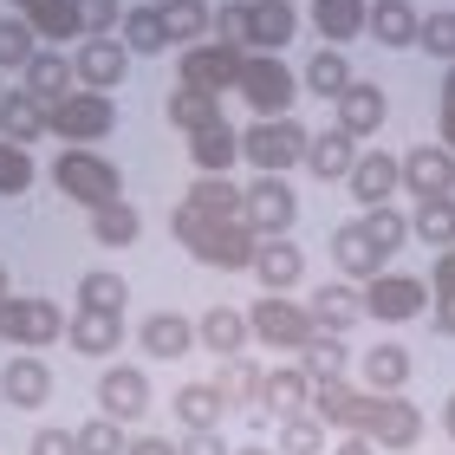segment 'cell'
Instances as JSON below:
<instances>
[{"label":"cell","instance_id":"6da1fadb","mask_svg":"<svg viewBox=\"0 0 455 455\" xmlns=\"http://www.w3.org/2000/svg\"><path fill=\"white\" fill-rule=\"evenodd\" d=\"M170 228L202 267H215V274H247V267H254L260 241H254V228L241 221V189L228 176H196L189 189H182Z\"/></svg>","mask_w":455,"mask_h":455},{"label":"cell","instance_id":"7a4b0ae2","mask_svg":"<svg viewBox=\"0 0 455 455\" xmlns=\"http://www.w3.org/2000/svg\"><path fill=\"white\" fill-rule=\"evenodd\" d=\"M313 417L325 429H345V436H364L371 449H390V455H403V449H417L423 443V410L410 403V397H371V390L358 384H319L313 390Z\"/></svg>","mask_w":455,"mask_h":455},{"label":"cell","instance_id":"3957f363","mask_svg":"<svg viewBox=\"0 0 455 455\" xmlns=\"http://www.w3.org/2000/svg\"><path fill=\"white\" fill-rule=\"evenodd\" d=\"M306 143H313V131L299 117H254L241 131V156L254 163V176H286L306 170Z\"/></svg>","mask_w":455,"mask_h":455},{"label":"cell","instance_id":"277c9868","mask_svg":"<svg viewBox=\"0 0 455 455\" xmlns=\"http://www.w3.org/2000/svg\"><path fill=\"white\" fill-rule=\"evenodd\" d=\"M111 131H117L111 92H85V85H78L72 98H59V105L46 111V137H59L66 150H98Z\"/></svg>","mask_w":455,"mask_h":455},{"label":"cell","instance_id":"5b68a950","mask_svg":"<svg viewBox=\"0 0 455 455\" xmlns=\"http://www.w3.org/2000/svg\"><path fill=\"white\" fill-rule=\"evenodd\" d=\"M52 189L78 202V209H105V202H117V163L105 150H59L52 156Z\"/></svg>","mask_w":455,"mask_h":455},{"label":"cell","instance_id":"8992f818","mask_svg":"<svg viewBox=\"0 0 455 455\" xmlns=\"http://www.w3.org/2000/svg\"><path fill=\"white\" fill-rule=\"evenodd\" d=\"M66 313H59V299L46 293H7L0 299V339H7L13 351H46L66 339Z\"/></svg>","mask_w":455,"mask_h":455},{"label":"cell","instance_id":"52a82bcc","mask_svg":"<svg viewBox=\"0 0 455 455\" xmlns=\"http://www.w3.org/2000/svg\"><path fill=\"white\" fill-rule=\"evenodd\" d=\"M235 92L247 98V111H254V117H293L299 78L286 72V59H280V52H247V59H241Z\"/></svg>","mask_w":455,"mask_h":455},{"label":"cell","instance_id":"ba28073f","mask_svg":"<svg viewBox=\"0 0 455 455\" xmlns=\"http://www.w3.org/2000/svg\"><path fill=\"white\" fill-rule=\"evenodd\" d=\"M247 332H254L267 351H299L319 339V325H313V313H306V306H293L286 293H260L254 306H247Z\"/></svg>","mask_w":455,"mask_h":455},{"label":"cell","instance_id":"9c48e42d","mask_svg":"<svg viewBox=\"0 0 455 455\" xmlns=\"http://www.w3.org/2000/svg\"><path fill=\"white\" fill-rule=\"evenodd\" d=\"M241 221L254 228V241H286L299 221V196L286 176H254L241 189Z\"/></svg>","mask_w":455,"mask_h":455},{"label":"cell","instance_id":"30bf717a","mask_svg":"<svg viewBox=\"0 0 455 455\" xmlns=\"http://www.w3.org/2000/svg\"><path fill=\"white\" fill-rule=\"evenodd\" d=\"M358 293H364V319H378V325H410V319L429 313V280H417V274H390L384 267Z\"/></svg>","mask_w":455,"mask_h":455},{"label":"cell","instance_id":"8fae6325","mask_svg":"<svg viewBox=\"0 0 455 455\" xmlns=\"http://www.w3.org/2000/svg\"><path fill=\"white\" fill-rule=\"evenodd\" d=\"M241 59H247V52L221 46V39H196V46H182V52H176V85L221 98V92H235V78H241Z\"/></svg>","mask_w":455,"mask_h":455},{"label":"cell","instance_id":"7c38bea8","mask_svg":"<svg viewBox=\"0 0 455 455\" xmlns=\"http://www.w3.org/2000/svg\"><path fill=\"white\" fill-rule=\"evenodd\" d=\"M384 117H390V98H384V85H371V78H351V85L332 98V124H339L351 143L378 137V131H384Z\"/></svg>","mask_w":455,"mask_h":455},{"label":"cell","instance_id":"4fadbf2b","mask_svg":"<svg viewBox=\"0 0 455 455\" xmlns=\"http://www.w3.org/2000/svg\"><path fill=\"white\" fill-rule=\"evenodd\" d=\"M124 72H131L124 39H78V46H72V78H78L85 92H117Z\"/></svg>","mask_w":455,"mask_h":455},{"label":"cell","instance_id":"5bb4252c","mask_svg":"<svg viewBox=\"0 0 455 455\" xmlns=\"http://www.w3.org/2000/svg\"><path fill=\"white\" fill-rule=\"evenodd\" d=\"M351 196L364 202V209H384L390 196L403 189V156H390V150H358V163H351Z\"/></svg>","mask_w":455,"mask_h":455},{"label":"cell","instance_id":"9a60e30c","mask_svg":"<svg viewBox=\"0 0 455 455\" xmlns=\"http://www.w3.org/2000/svg\"><path fill=\"white\" fill-rule=\"evenodd\" d=\"M403 189L417 202H436V196H455V156L443 143H417V150L403 156Z\"/></svg>","mask_w":455,"mask_h":455},{"label":"cell","instance_id":"2e32d148","mask_svg":"<svg viewBox=\"0 0 455 455\" xmlns=\"http://www.w3.org/2000/svg\"><path fill=\"white\" fill-rule=\"evenodd\" d=\"M0 397H7L13 410H39L52 397V371L39 351H13L7 364H0Z\"/></svg>","mask_w":455,"mask_h":455},{"label":"cell","instance_id":"e0dca14e","mask_svg":"<svg viewBox=\"0 0 455 455\" xmlns=\"http://www.w3.org/2000/svg\"><path fill=\"white\" fill-rule=\"evenodd\" d=\"M143 410H150V378L131 364H117L98 378V417H111V423H137Z\"/></svg>","mask_w":455,"mask_h":455},{"label":"cell","instance_id":"ac0fdd59","mask_svg":"<svg viewBox=\"0 0 455 455\" xmlns=\"http://www.w3.org/2000/svg\"><path fill=\"white\" fill-rule=\"evenodd\" d=\"M20 92L27 98H39V105H59V98H72L78 92V78H72V52H59V46H39L33 52V66L20 72Z\"/></svg>","mask_w":455,"mask_h":455},{"label":"cell","instance_id":"d6986e66","mask_svg":"<svg viewBox=\"0 0 455 455\" xmlns=\"http://www.w3.org/2000/svg\"><path fill=\"white\" fill-rule=\"evenodd\" d=\"M260 410L274 423L313 410V378H306V364H274V371H267V378H260Z\"/></svg>","mask_w":455,"mask_h":455},{"label":"cell","instance_id":"ffe728a7","mask_svg":"<svg viewBox=\"0 0 455 455\" xmlns=\"http://www.w3.org/2000/svg\"><path fill=\"white\" fill-rule=\"evenodd\" d=\"M410 351L397 339H384V345H371L364 351V364H358V390H371V397H403V384H410Z\"/></svg>","mask_w":455,"mask_h":455},{"label":"cell","instance_id":"44dd1931","mask_svg":"<svg viewBox=\"0 0 455 455\" xmlns=\"http://www.w3.org/2000/svg\"><path fill=\"white\" fill-rule=\"evenodd\" d=\"M306 313H313V325H319V332H332V339H345L351 325L364 319V293H358V286H351V280H325L319 293L306 299Z\"/></svg>","mask_w":455,"mask_h":455},{"label":"cell","instance_id":"7402d4cb","mask_svg":"<svg viewBox=\"0 0 455 455\" xmlns=\"http://www.w3.org/2000/svg\"><path fill=\"white\" fill-rule=\"evenodd\" d=\"M247 274L260 280V293H286V286H299V280H306V254H299V241H293V235H286V241H260Z\"/></svg>","mask_w":455,"mask_h":455},{"label":"cell","instance_id":"603a6c76","mask_svg":"<svg viewBox=\"0 0 455 455\" xmlns=\"http://www.w3.org/2000/svg\"><path fill=\"white\" fill-rule=\"evenodd\" d=\"M332 260H339V274H345L351 286H364V280H378V274H384V254H378V241L364 235V221L332 228Z\"/></svg>","mask_w":455,"mask_h":455},{"label":"cell","instance_id":"cb8c5ba5","mask_svg":"<svg viewBox=\"0 0 455 455\" xmlns=\"http://www.w3.org/2000/svg\"><path fill=\"white\" fill-rule=\"evenodd\" d=\"M299 33V13L286 0H247V52H286Z\"/></svg>","mask_w":455,"mask_h":455},{"label":"cell","instance_id":"d4e9b609","mask_svg":"<svg viewBox=\"0 0 455 455\" xmlns=\"http://www.w3.org/2000/svg\"><path fill=\"white\" fill-rule=\"evenodd\" d=\"M20 20L33 27V39H39V46H59V52H66L72 39H85V20H78V0H33V7L20 13Z\"/></svg>","mask_w":455,"mask_h":455},{"label":"cell","instance_id":"484cf974","mask_svg":"<svg viewBox=\"0 0 455 455\" xmlns=\"http://www.w3.org/2000/svg\"><path fill=\"white\" fill-rule=\"evenodd\" d=\"M196 345H209L215 358H241V351L254 345V332H247V313H235V306H209V313L196 319Z\"/></svg>","mask_w":455,"mask_h":455},{"label":"cell","instance_id":"4316f807","mask_svg":"<svg viewBox=\"0 0 455 455\" xmlns=\"http://www.w3.org/2000/svg\"><path fill=\"white\" fill-rule=\"evenodd\" d=\"M137 345H143V358H163V364H170V358H182V351L196 345V325L163 306V313H150V319L137 325Z\"/></svg>","mask_w":455,"mask_h":455},{"label":"cell","instance_id":"83f0119b","mask_svg":"<svg viewBox=\"0 0 455 455\" xmlns=\"http://www.w3.org/2000/svg\"><path fill=\"white\" fill-rule=\"evenodd\" d=\"M351 163H358V143H351L339 124H332V131H313V143H306V170H313L319 182H345Z\"/></svg>","mask_w":455,"mask_h":455},{"label":"cell","instance_id":"f1b7e54d","mask_svg":"<svg viewBox=\"0 0 455 455\" xmlns=\"http://www.w3.org/2000/svg\"><path fill=\"white\" fill-rule=\"evenodd\" d=\"M417 27H423L417 0H371V20H364L371 39H384V46H417Z\"/></svg>","mask_w":455,"mask_h":455},{"label":"cell","instance_id":"f546056e","mask_svg":"<svg viewBox=\"0 0 455 455\" xmlns=\"http://www.w3.org/2000/svg\"><path fill=\"white\" fill-rule=\"evenodd\" d=\"M371 20V0H313V27L325 46H351Z\"/></svg>","mask_w":455,"mask_h":455},{"label":"cell","instance_id":"4dcf8cb0","mask_svg":"<svg viewBox=\"0 0 455 455\" xmlns=\"http://www.w3.org/2000/svg\"><path fill=\"white\" fill-rule=\"evenodd\" d=\"M235 156H241V131H228V124H209V131L189 137L196 176H228V170H235Z\"/></svg>","mask_w":455,"mask_h":455},{"label":"cell","instance_id":"1f68e13d","mask_svg":"<svg viewBox=\"0 0 455 455\" xmlns=\"http://www.w3.org/2000/svg\"><path fill=\"white\" fill-rule=\"evenodd\" d=\"M124 52H163L170 46V27H163V0H137V7H124Z\"/></svg>","mask_w":455,"mask_h":455},{"label":"cell","instance_id":"d6a6232c","mask_svg":"<svg viewBox=\"0 0 455 455\" xmlns=\"http://www.w3.org/2000/svg\"><path fill=\"white\" fill-rule=\"evenodd\" d=\"M0 137L20 143V150H33V143L46 137V105L27 98V92H7V98H0Z\"/></svg>","mask_w":455,"mask_h":455},{"label":"cell","instance_id":"836d02e7","mask_svg":"<svg viewBox=\"0 0 455 455\" xmlns=\"http://www.w3.org/2000/svg\"><path fill=\"white\" fill-rule=\"evenodd\" d=\"M66 345L78 351V358H111V351L124 345V319H111V313H78L66 325Z\"/></svg>","mask_w":455,"mask_h":455},{"label":"cell","instance_id":"e575fe53","mask_svg":"<svg viewBox=\"0 0 455 455\" xmlns=\"http://www.w3.org/2000/svg\"><path fill=\"white\" fill-rule=\"evenodd\" d=\"M176 423H182V436H189V429H221L228 423V397L215 384H182L176 390Z\"/></svg>","mask_w":455,"mask_h":455},{"label":"cell","instance_id":"d590c367","mask_svg":"<svg viewBox=\"0 0 455 455\" xmlns=\"http://www.w3.org/2000/svg\"><path fill=\"white\" fill-rule=\"evenodd\" d=\"M124 306H131V286H124V274H111V267L78 274V313H111V319H124Z\"/></svg>","mask_w":455,"mask_h":455},{"label":"cell","instance_id":"8d00e7d4","mask_svg":"<svg viewBox=\"0 0 455 455\" xmlns=\"http://www.w3.org/2000/svg\"><path fill=\"white\" fill-rule=\"evenodd\" d=\"M260 378H267V371L241 351V358H221V378H209V384L228 397V410H241V417H247V410L260 403Z\"/></svg>","mask_w":455,"mask_h":455},{"label":"cell","instance_id":"74e56055","mask_svg":"<svg viewBox=\"0 0 455 455\" xmlns=\"http://www.w3.org/2000/svg\"><path fill=\"white\" fill-rule=\"evenodd\" d=\"M299 364H306V378H313V390H319V384H345V378H351V345L332 339V332H319L313 345L299 351Z\"/></svg>","mask_w":455,"mask_h":455},{"label":"cell","instance_id":"f35d334b","mask_svg":"<svg viewBox=\"0 0 455 455\" xmlns=\"http://www.w3.org/2000/svg\"><path fill=\"white\" fill-rule=\"evenodd\" d=\"M163 27H170V46H196V39H209L215 27V7L209 0H163Z\"/></svg>","mask_w":455,"mask_h":455},{"label":"cell","instance_id":"ab89813d","mask_svg":"<svg viewBox=\"0 0 455 455\" xmlns=\"http://www.w3.org/2000/svg\"><path fill=\"white\" fill-rule=\"evenodd\" d=\"M170 124H176L182 137H196V131H209V124H228V117H221V98L176 85V92H170Z\"/></svg>","mask_w":455,"mask_h":455},{"label":"cell","instance_id":"60d3db41","mask_svg":"<svg viewBox=\"0 0 455 455\" xmlns=\"http://www.w3.org/2000/svg\"><path fill=\"white\" fill-rule=\"evenodd\" d=\"M137 235H143V215H137L124 196L105 202V209H92V241H98V247H131Z\"/></svg>","mask_w":455,"mask_h":455},{"label":"cell","instance_id":"b9f144b4","mask_svg":"<svg viewBox=\"0 0 455 455\" xmlns=\"http://www.w3.org/2000/svg\"><path fill=\"white\" fill-rule=\"evenodd\" d=\"M410 235L429 241L443 254V247H455V196H436V202H417V215H410Z\"/></svg>","mask_w":455,"mask_h":455},{"label":"cell","instance_id":"7bdbcfd3","mask_svg":"<svg viewBox=\"0 0 455 455\" xmlns=\"http://www.w3.org/2000/svg\"><path fill=\"white\" fill-rule=\"evenodd\" d=\"M274 429H280V455H325L332 449V429H325L313 410H299V417H286Z\"/></svg>","mask_w":455,"mask_h":455},{"label":"cell","instance_id":"ee69618b","mask_svg":"<svg viewBox=\"0 0 455 455\" xmlns=\"http://www.w3.org/2000/svg\"><path fill=\"white\" fill-rule=\"evenodd\" d=\"M345 85H351V59L339 46L313 52V66H306V92H313V98H339Z\"/></svg>","mask_w":455,"mask_h":455},{"label":"cell","instance_id":"f6af8a7d","mask_svg":"<svg viewBox=\"0 0 455 455\" xmlns=\"http://www.w3.org/2000/svg\"><path fill=\"white\" fill-rule=\"evenodd\" d=\"M33 52H39L33 27H27L20 13H7V20H0V72H27V66H33Z\"/></svg>","mask_w":455,"mask_h":455},{"label":"cell","instance_id":"bcb514c9","mask_svg":"<svg viewBox=\"0 0 455 455\" xmlns=\"http://www.w3.org/2000/svg\"><path fill=\"white\" fill-rule=\"evenodd\" d=\"M358 221H364V235L378 241V254H384V260H390V254H397V247L410 241V215H397L390 202H384V209H364Z\"/></svg>","mask_w":455,"mask_h":455},{"label":"cell","instance_id":"7dc6e473","mask_svg":"<svg viewBox=\"0 0 455 455\" xmlns=\"http://www.w3.org/2000/svg\"><path fill=\"white\" fill-rule=\"evenodd\" d=\"M417 46L429 59H443V66H455V7H436V13H423V27H417Z\"/></svg>","mask_w":455,"mask_h":455},{"label":"cell","instance_id":"c3c4849f","mask_svg":"<svg viewBox=\"0 0 455 455\" xmlns=\"http://www.w3.org/2000/svg\"><path fill=\"white\" fill-rule=\"evenodd\" d=\"M33 150H20V143H7L0 137V196H27L33 189Z\"/></svg>","mask_w":455,"mask_h":455},{"label":"cell","instance_id":"681fc988","mask_svg":"<svg viewBox=\"0 0 455 455\" xmlns=\"http://www.w3.org/2000/svg\"><path fill=\"white\" fill-rule=\"evenodd\" d=\"M72 436H78V455H124V443H131V436H124V423H111V417L78 423Z\"/></svg>","mask_w":455,"mask_h":455},{"label":"cell","instance_id":"f907efd6","mask_svg":"<svg viewBox=\"0 0 455 455\" xmlns=\"http://www.w3.org/2000/svg\"><path fill=\"white\" fill-rule=\"evenodd\" d=\"M78 20H85V39H117L124 0H78Z\"/></svg>","mask_w":455,"mask_h":455},{"label":"cell","instance_id":"816d5d0a","mask_svg":"<svg viewBox=\"0 0 455 455\" xmlns=\"http://www.w3.org/2000/svg\"><path fill=\"white\" fill-rule=\"evenodd\" d=\"M209 39H221V46L247 52V0H228V7H215V27H209Z\"/></svg>","mask_w":455,"mask_h":455},{"label":"cell","instance_id":"f5cc1de1","mask_svg":"<svg viewBox=\"0 0 455 455\" xmlns=\"http://www.w3.org/2000/svg\"><path fill=\"white\" fill-rule=\"evenodd\" d=\"M33 455H78V436L66 423H46V429H33Z\"/></svg>","mask_w":455,"mask_h":455},{"label":"cell","instance_id":"db71d44e","mask_svg":"<svg viewBox=\"0 0 455 455\" xmlns=\"http://www.w3.org/2000/svg\"><path fill=\"white\" fill-rule=\"evenodd\" d=\"M436 131H443V150L455 156V66L443 72V105H436Z\"/></svg>","mask_w":455,"mask_h":455},{"label":"cell","instance_id":"11a10c76","mask_svg":"<svg viewBox=\"0 0 455 455\" xmlns=\"http://www.w3.org/2000/svg\"><path fill=\"white\" fill-rule=\"evenodd\" d=\"M176 455H235V449L221 443V429H189V436L176 443Z\"/></svg>","mask_w":455,"mask_h":455},{"label":"cell","instance_id":"9f6ffc18","mask_svg":"<svg viewBox=\"0 0 455 455\" xmlns=\"http://www.w3.org/2000/svg\"><path fill=\"white\" fill-rule=\"evenodd\" d=\"M436 293H455V247H443L436 267H429V299Z\"/></svg>","mask_w":455,"mask_h":455},{"label":"cell","instance_id":"6f0895ef","mask_svg":"<svg viewBox=\"0 0 455 455\" xmlns=\"http://www.w3.org/2000/svg\"><path fill=\"white\" fill-rule=\"evenodd\" d=\"M429 325H436V339H455V293H436V313H429Z\"/></svg>","mask_w":455,"mask_h":455},{"label":"cell","instance_id":"680465c9","mask_svg":"<svg viewBox=\"0 0 455 455\" xmlns=\"http://www.w3.org/2000/svg\"><path fill=\"white\" fill-rule=\"evenodd\" d=\"M124 455H176V443H170V436H131V443H124Z\"/></svg>","mask_w":455,"mask_h":455},{"label":"cell","instance_id":"91938a15","mask_svg":"<svg viewBox=\"0 0 455 455\" xmlns=\"http://www.w3.org/2000/svg\"><path fill=\"white\" fill-rule=\"evenodd\" d=\"M332 455H378V449H371L364 436H339V443H332Z\"/></svg>","mask_w":455,"mask_h":455},{"label":"cell","instance_id":"94428289","mask_svg":"<svg viewBox=\"0 0 455 455\" xmlns=\"http://www.w3.org/2000/svg\"><path fill=\"white\" fill-rule=\"evenodd\" d=\"M443 429H449V443H455V397L443 403Z\"/></svg>","mask_w":455,"mask_h":455},{"label":"cell","instance_id":"6125c7cd","mask_svg":"<svg viewBox=\"0 0 455 455\" xmlns=\"http://www.w3.org/2000/svg\"><path fill=\"white\" fill-rule=\"evenodd\" d=\"M235 455H280V449H267V443H247V449H235Z\"/></svg>","mask_w":455,"mask_h":455},{"label":"cell","instance_id":"be15d7a7","mask_svg":"<svg viewBox=\"0 0 455 455\" xmlns=\"http://www.w3.org/2000/svg\"><path fill=\"white\" fill-rule=\"evenodd\" d=\"M13 293V280H7V267H0V299H7Z\"/></svg>","mask_w":455,"mask_h":455},{"label":"cell","instance_id":"e7e4bbea","mask_svg":"<svg viewBox=\"0 0 455 455\" xmlns=\"http://www.w3.org/2000/svg\"><path fill=\"white\" fill-rule=\"evenodd\" d=\"M7 7H20V13H27V7H33V0H7Z\"/></svg>","mask_w":455,"mask_h":455},{"label":"cell","instance_id":"03108f58","mask_svg":"<svg viewBox=\"0 0 455 455\" xmlns=\"http://www.w3.org/2000/svg\"><path fill=\"white\" fill-rule=\"evenodd\" d=\"M0 98H7V85H0Z\"/></svg>","mask_w":455,"mask_h":455},{"label":"cell","instance_id":"003e7915","mask_svg":"<svg viewBox=\"0 0 455 455\" xmlns=\"http://www.w3.org/2000/svg\"><path fill=\"white\" fill-rule=\"evenodd\" d=\"M286 7H293V0H286Z\"/></svg>","mask_w":455,"mask_h":455}]
</instances>
